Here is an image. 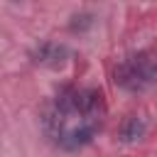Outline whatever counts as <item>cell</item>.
Segmentation results:
<instances>
[{
  "mask_svg": "<svg viewBox=\"0 0 157 157\" xmlns=\"http://www.w3.org/2000/svg\"><path fill=\"white\" fill-rule=\"evenodd\" d=\"M105 115L103 93L96 88H66L52 103L44 128L49 137L64 150L88 145Z\"/></svg>",
  "mask_w": 157,
  "mask_h": 157,
  "instance_id": "6da1fadb",
  "label": "cell"
},
{
  "mask_svg": "<svg viewBox=\"0 0 157 157\" xmlns=\"http://www.w3.org/2000/svg\"><path fill=\"white\" fill-rule=\"evenodd\" d=\"M115 81L128 91H142L150 83H155L157 81V49H147L120 61L115 69Z\"/></svg>",
  "mask_w": 157,
  "mask_h": 157,
  "instance_id": "7a4b0ae2",
  "label": "cell"
},
{
  "mask_svg": "<svg viewBox=\"0 0 157 157\" xmlns=\"http://www.w3.org/2000/svg\"><path fill=\"white\" fill-rule=\"evenodd\" d=\"M66 56H69L66 47L54 44V42H47V44H42V47L34 52V61H37V64H44V66H52V69H59V66L66 61Z\"/></svg>",
  "mask_w": 157,
  "mask_h": 157,
  "instance_id": "3957f363",
  "label": "cell"
},
{
  "mask_svg": "<svg viewBox=\"0 0 157 157\" xmlns=\"http://www.w3.org/2000/svg\"><path fill=\"white\" fill-rule=\"evenodd\" d=\"M142 132H145V123H142L137 115H130V118H125V123H123V128H120V140L135 142V140L142 137Z\"/></svg>",
  "mask_w": 157,
  "mask_h": 157,
  "instance_id": "277c9868",
  "label": "cell"
}]
</instances>
